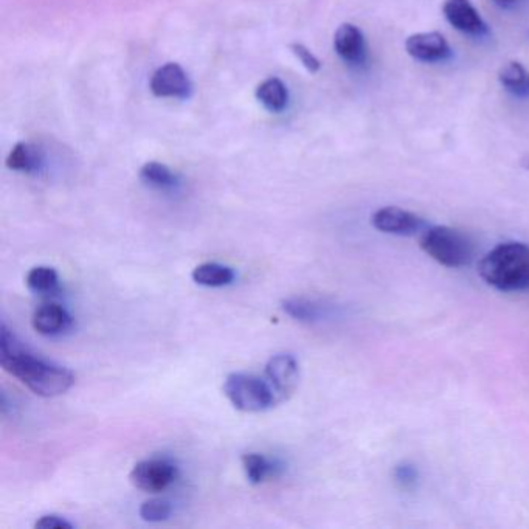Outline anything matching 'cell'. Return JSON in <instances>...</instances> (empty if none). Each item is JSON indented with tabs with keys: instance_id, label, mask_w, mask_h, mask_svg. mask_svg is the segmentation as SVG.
Returning <instances> with one entry per match:
<instances>
[{
	"instance_id": "cell-1",
	"label": "cell",
	"mask_w": 529,
	"mask_h": 529,
	"mask_svg": "<svg viewBox=\"0 0 529 529\" xmlns=\"http://www.w3.org/2000/svg\"><path fill=\"white\" fill-rule=\"evenodd\" d=\"M0 365L42 398L64 395L75 384V374L69 368L33 354L5 323L0 328Z\"/></svg>"
},
{
	"instance_id": "cell-2",
	"label": "cell",
	"mask_w": 529,
	"mask_h": 529,
	"mask_svg": "<svg viewBox=\"0 0 529 529\" xmlns=\"http://www.w3.org/2000/svg\"><path fill=\"white\" fill-rule=\"evenodd\" d=\"M478 274L497 291H529L528 244L517 241L498 244L481 258Z\"/></svg>"
},
{
	"instance_id": "cell-3",
	"label": "cell",
	"mask_w": 529,
	"mask_h": 529,
	"mask_svg": "<svg viewBox=\"0 0 529 529\" xmlns=\"http://www.w3.org/2000/svg\"><path fill=\"white\" fill-rule=\"evenodd\" d=\"M419 246L436 263L446 267H464L471 264L474 258V244L460 230L433 225L421 233Z\"/></svg>"
},
{
	"instance_id": "cell-4",
	"label": "cell",
	"mask_w": 529,
	"mask_h": 529,
	"mask_svg": "<svg viewBox=\"0 0 529 529\" xmlns=\"http://www.w3.org/2000/svg\"><path fill=\"white\" fill-rule=\"evenodd\" d=\"M224 395L244 413L266 412L280 401L267 379L247 373L229 374L224 382Z\"/></svg>"
},
{
	"instance_id": "cell-5",
	"label": "cell",
	"mask_w": 529,
	"mask_h": 529,
	"mask_svg": "<svg viewBox=\"0 0 529 529\" xmlns=\"http://www.w3.org/2000/svg\"><path fill=\"white\" fill-rule=\"evenodd\" d=\"M177 477H179V471L171 461L153 458V460L140 461L135 464L129 480L134 488L149 492V494H157V492L170 488Z\"/></svg>"
},
{
	"instance_id": "cell-6",
	"label": "cell",
	"mask_w": 529,
	"mask_h": 529,
	"mask_svg": "<svg viewBox=\"0 0 529 529\" xmlns=\"http://www.w3.org/2000/svg\"><path fill=\"white\" fill-rule=\"evenodd\" d=\"M371 224L387 235L415 236L427 229V222L413 211L399 207H384L374 211Z\"/></svg>"
},
{
	"instance_id": "cell-7",
	"label": "cell",
	"mask_w": 529,
	"mask_h": 529,
	"mask_svg": "<svg viewBox=\"0 0 529 529\" xmlns=\"http://www.w3.org/2000/svg\"><path fill=\"white\" fill-rule=\"evenodd\" d=\"M149 89L159 98L187 100L193 94V84L187 72L177 63H168L159 67L151 77Z\"/></svg>"
},
{
	"instance_id": "cell-8",
	"label": "cell",
	"mask_w": 529,
	"mask_h": 529,
	"mask_svg": "<svg viewBox=\"0 0 529 529\" xmlns=\"http://www.w3.org/2000/svg\"><path fill=\"white\" fill-rule=\"evenodd\" d=\"M298 362L292 354L281 353L270 357L266 365V379L277 393L278 399H286L298 385Z\"/></svg>"
},
{
	"instance_id": "cell-9",
	"label": "cell",
	"mask_w": 529,
	"mask_h": 529,
	"mask_svg": "<svg viewBox=\"0 0 529 529\" xmlns=\"http://www.w3.org/2000/svg\"><path fill=\"white\" fill-rule=\"evenodd\" d=\"M408 55L421 63H443L452 56L449 42L441 33H416L405 42Z\"/></svg>"
},
{
	"instance_id": "cell-10",
	"label": "cell",
	"mask_w": 529,
	"mask_h": 529,
	"mask_svg": "<svg viewBox=\"0 0 529 529\" xmlns=\"http://www.w3.org/2000/svg\"><path fill=\"white\" fill-rule=\"evenodd\" d=\"M443 13L447 22L458 32L472 36H483L489 32L488 25L471 0H444Z\"/></svg>"
},
{
	"instance_id": "cell-11",
	"label": "cell",
	"mask_w": 529,
	"mask_h": 529,
	"mask_svg": "<svg viewBox=\"0 0 529 529\" xmlns=\"http://www.w3.org/2000/svg\"><path fill=\"white\" fill-rule=\"evenodd\" d=\"M334 49L337 55L351 66H360L367 61V42L364 33L360 32L356 25L342 24L337 28Z\"/></svg>"
},
{
	"instance_id": "cell-12",
	"label": "cell",
	"mask_w": 529,
	"mask_h": 529,
	"mask_svg": "<svg viewBox=\"0 0 529 529\" xmlns=\"http://www.w3.org/2000/svg\"><path fill=\"white\" fill-rule=\"evenodd\" d=\"M32 325L41 336H61L72 328V315L58 303H45L33 314Z\"/></svg>"
},
{
	"instance_id": "cell-13",
	"label": "cell",
	"mask_w": 529,
	"mask_h": 529,
	"mask_svg": "<svg viewBox=\"0 0 529 529\" xmlns=\"http://www.w3.org/2000/svg\"><path fill=\"white\" fill-rule=\"evenodd\" d=\"M42 165H44V153L41 148L30 143H18L7 157L8 168L21 173H38Z\"/></svg>"
},
{
	"instance_id": "cell-14",
	"label": "cell",
	"mask_w": 529,
	"mask_h": 529,
	"mask_svg": "<svg viewBox=\"0 0 529 529\" xmlns=\"http://www.w3.org/2000/svg\"><path fill=\"white\" fill-rule=\"evenodd\" d=\"M255 95L256 100L260 101L264 108L272 114H281L286 111L287 103H289L286 84L278 78H267L258 86Z\"/></svg>"
},
{
	"instance_id": "cell-15",
	"label": "cell",
	"mask_w": 529,
	"mask_h": 529,
	"mask_svg": "<svg viewBox=\"0 0 529 529\" xmlns=\"http://www.w3.org/2000/svg\"><path fill=\"white\" fill-rule=\"evenodd\" d=\"M193 281L199 286L224 287L235 281V270L219 263H204L193 270Z\"/></svg>"
},
{
	"instance_id": "cell-16",
	"label": "cell",
	"mask_w": 529,
	"mask_h": 529,
	"mask_svg": "<svg viewBox=\"0 0 529 529\" xmlns=\"http://www.w3.org/2000/svg\"><path fill=\"white\" fill-rule=\"evenodd\" d=\"M498 81L509 94L519 98L529 97V72L516 61L506 64L498 73Z\"/></svg>"
},
{
	"instance_id": "cell-17",
	"label": "cell",
	"mask_w": 529,
	"mask_h": 529,
	"mask_svg": "<svg viewBox=\"0 0 529 529\" xmlns=\"http://www.w3.org/2000/svg\"><path fill=\"white\" fill-rule=\"evenodd\" d=\"M140 179L157 190H173L179 185V177L168 166L159 162L145 163L140 170Z\"/></svg>"
},
{
	"instance_id": "cell-18",
	"label": "cell",
	"mask_w": 529,
	"mask_h": 529,
	"mask_svg": "<svg viewBox=\"0 0 529 529\" xmlns=\"http://www.w3.org/2000/svg\"><path fill=\"white\" fill-rule=\"evenodd\" d=\"M284 312L298 322H317L325 317V308L306 298H289L283 303Z\"/></svg>"
},
{
	"instance_id": "cell-19",
	"label": "cell",
	"mask_w": 529,
	"mask_h": 529,
	"mask_svg": "<svg viewBox=\"0 0 529 529\" xmlns=\"http://www.w3.org/2000/svg\"><path fill=\"white\" fill-rule=\"evenodd\" d=\"M243 467L247 480L252 485H261L267 478L272 477L277 471V466L267 460L261 453H246L243 455Z\"/></svg>"
},
{
	"instance_id": "cell-20",
	"label": "cell",
	"mask_w": 529,
	"mask_h": 529,
	"mask_svg": "<svg viewBox=\"0 0 529 529\" xmlns=\"http://www.w3.org/2000/svg\"><path fill=\"white\" fill-rule=\"evenodd\" d=\"M25 283L36 294H53L58 291L59 277L53 267L38 266L28 272Z\"/></svg>"
},
{
	"instance_id": "cell-21",
	"label": "cell",
	"mask_w": 529,
	"mask_h": 529,
	"mask_svg": "<svg viewBox=\"0 0 529 529\" xmlns=\"http://www.w3.org/2000/svg\"><path fill=\"white\" fill-rule=\"evenodd\" d=\"M140 517L145 522L159 523L170 519L173 506L165 498H149L140 506Z\"/></svg>"
},
{
	"instance_id": "cell-22",
	"label": "cell",
	"mask_w": 529,
	"mask_h": 529,
	"mask_svg": "<svg viewBox=\"0 0 529 529\" xmlns=\"http://www.w3.org/2000/svg\"><path fill=\"white\" fill-rule=\"evenodd\" d=\"M291 50L297 56L298 61L306 67V70H309L311 73L319 72L322 63H320L319 58L308 47H305L303 44H292Z\"/></svg>"
},
{
	"instance_id": "cell-23",
	"label": "cell",
	"mask_w": 529,
	"mask_h": 529,
	"mask_svg": "<svg viewBox=\"0 0 529 529\" xmlns=\"http://www.w3.org/2000/svg\"><path fill=\"white\" fill-rule=\"evenodd\" d=\"M395 480L402 489H413L418 481V471L412 464H399L395 469Z\"/></svg>"
},
{
	"instance_id": "cell-24",
	"label": "cell",
	"mask_w": 529,
	"mask_h": 529,
	"mask_svg": "<svg viewBox=\"0 0 529 529\" xmlns=\"http://www.w3.org/2000/svg\"><path fill=\"white\" fill-rule=\"evenodd\" d=\"M35 528L72 529L73 525L69 522V520L63 519L61 516H56V514H47V516H42L41 519L36 520Z\"/></svg>"
},
{
	"instance_id": "cell-25",
	"label": "cell",
	"mask_w": 529,
	"mask_h": 529,
	"mask_svg": "<svg viewBox=\"0 0 529 529\" xmlns=\"http://www.w3.org/2000/svg\"><path fill=\"white\" fill-rule=\"evenodd\" d=\"M497 7L505 8V10H509V8L516 7L517 4H519L520 0H492Z\"/></svg>"
}]
</instances>
